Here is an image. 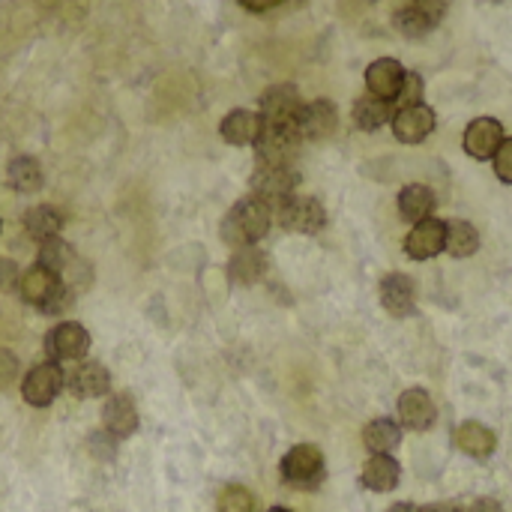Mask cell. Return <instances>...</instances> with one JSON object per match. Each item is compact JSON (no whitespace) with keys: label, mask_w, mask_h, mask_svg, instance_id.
<instances>
[{"label":"cell","mask_w":512,"mask_h":512,"mask_svg":"<svg viewBox=\"0 0 512 512\" xmlns=\"http://www.w3.org/2000/svg\"><path fill=\"white\" fill-rule=\"evenodd\" d=\"M270 225H273V207L264 204L261 198L249 195L228 210V216L222 222V240L234 249L255 246L258 240L267 237Z\"/></svg>","instance_id":"cell-1"},{"label":"cell","mask_w":512,"mask_h":512,"mask_svg":"<svg viewBox=\"0 0 512 512\" xmlns=\"http://www.w3.org/2000/svg\"><path fill=\"white\" fill-rule=\"evenodd\" d=\"M18 294L27 306L45 312V315H60L66 312V306L72 303V294L69 288L63 285L60 276H54L51 270L45 267H30L21 279H18Z\"/></svg>","instance_id":"cell-2"},{"label":"cell","mask_w":512,"mask_h":512,"mask_svg":"<svg viewBox=\"0 0 512 512\" xmlns=\"http://www.w3.org/2000/svg\"><path fill=\"white\" fill-rule=\"evenodd\" d=\"M282 480L291 486V489H303V492H312L324 483V474H327V465H324V453L315 447V444H297L291 447L285 456H282Z\"/></svg>","instance_id":"cell-3"},{"label":"cell","mask_w":512,"mask_h":512,"mask_svg":"<svg viewBox=\"0 0 512 512\" xmlns=\"http://www.w3.org/2000/svg\"><path fill=\"white\" fill-rule=\"evenodd\" d=\"M297 186H300V174L294 171V165H258L252 174V195L270 204L273 210L291 195H297L294 192Z\"/></svg>","instance_id":"cell-4"},{"label":"cell","mask_w":512,"mask_h":512,"mask_svg":"<svg viewBox=\"0 0 512 512\" xmlns=\"http://www.w3.org/2000/svg\"><path fill=\"white\" fill-rule=\"evenodd\" d=\"M276 219L285 231L294 234H318L327 225V210L318 198L309 195H291L276 207Z\"/></svg>","instance_id":"cell-5"},{"label":"cell","mask_w":512,"mask_h":512,"mask_svg":"<svg viewBox=\"0 0 512 512\" xmlns=\"http://www.w3.org/2000/svg\"><path fill=\"white\" fill-rule=\"evenodd\" d=\"M66 387V375H63V369H60V363H39V366H33L27 375H24V381H21V396H24V402L27 405H33V408H48L57 396H60V390Z\"/></svg>","instance_id":"cell-6"},{"label":"cell","mask_w":512,"mask_h":512,"mask_svg":"<svg viewBox=\"0 0 512 512\" xmlns=\"http://www.w3.org/2000/svg\"><path fill=\"white\" fill-rule=\"evenodd\" d=\"M300 132L297 126H264L255 153L258 165H294V156L300 150Z\"/></svg>","instance_id":"cell-7"},{"label":"cell","mask_w":512,"mask_h":512,"mask_svg":"<svg viewBox=\"0 0 512 512\" xmlns=\"http://www.w3.org/2000/svg\"><path fill=\"white\" fill-rule=\"evenodd\" d=\"M90 351V333L78 321H63L45 336V354L51 363H72Z\"/></svg>","instance_id":"cell-8"},{"label":"cell","mask_w":512,"mask_h":512,"mask_svg":"<svg viewBox=\"0 0 512 512\" xmlns=\"http://www.w3.org/2000/svg\"><path fill=\"white\" fill-rule=\"evenodd\" d=\"M303 99L300 90L294 84H276L270 90H264L261 96V120L264 126H297Z\"/></svg>","instance_id":"cell-9"},{"label":"cell","mask_w":512,"mask_h":512,"mask_svg":"<svg viewBox=\"0 0 512 512\" xmlns=\"http://www.w3.org/2000/svg\"><path fill=\"white\" fill-rule=\"evenodd\" d=\"M336 126H339V111L330 99L303 102L297 117V132L303 141H324L336 132Z\"/></svg>","instance_id":"cell-10"},{"label":"cell","mask_w":512,"mask_h":512,"mask_svg":"<svg viewBox=\"0 0 512 512\" xmlns=\"http://www.w3.org/2000/svg\"><path fill=\"white\" fill-rule=\"evenodd\" d=\"M390 123H393V135L402 144H420L435 132V111L423 102L408 105V108H399Z\"/></svg>","instance_id":"cell-11"},{"label":"cell","mask_w":512,"mask_h":512,"mask_svg":"<svg viewBox=\"0 0 512 512\" xmlns=\"http://www.w3.org/2000/svg\"><path fill=\"white\" fill-rule=\"evenodd\" d=\"M501 141H504V126L495 117H477V120H471L468 129H465V138H462L465 153L471 159H480V162L483 159H492L498 153Z\"/></svg>","instance_id":"cell-12"},{"label":"cell","mask_w":512,"mask_h":512,"mask_svg":"<svg viewBox=\"0 0 512 512\" xmlns=\"http://www.w3.org/2000/svg\"><path fill=\"white\" fill-rule=\"evenodd\" d=\"M66 387L78 399H102L111 390V375L102 363L96 360H81L75 369L66 375Z\"/></svg>","instance_id":"cell-13"},{"label":"cell","mask_w":512,"mask_h":512,"mask_svg":"<svg viewBox=\"0 0 512 512\" xmlns=\"http://www.w3.org/2000/svg\"><path fill=\"white\" fill-rule=\"evenodd\" d=\"M444 240H447V225L435 216L417 222L405 240V252L414 258V261H429L435 255L444 252Z\"/></svg>","instance_id":"cell-14"},{"label":"cell","mask_w":512,"mask_h":512,"mask_svg":"<svg viewBox=\"0 0 512 512\" xmlns=\"http://www.w3.org/2000/svg\"><path fill=\"white\" fill-rule=\"evenodd\" d=\"M399 420L411 432H429L438 420V408L426 390L414 387V390H405L399 396Z\"/></svg>","instance_id":"cell-15"},{"label":"cell","mask_w":512,"mask_h":512,"mask_svg":"<svg viewBox=\"0 0 512 512\" xmlns=\"http://www.w3.org/2000/svg\"><path fill=\"white\" fill-rule=\"evenodd\" d=\"M402 84H405V66L399 60L381 57V60L369 63V69H366V87H369L372 96L393 102L399 96Z\"/></svg>","instance_id":"cell-16"},{"label":"cell","mask_w":512,"mask_h":512,"mask_svg":"<svg viewBox=\"0 0 512 512\" xmlns=\"http://www.w3.org/2000/svg\"><path fill=\"white\" fill-rule=\"evenodd\" d=\"M219 132L228 144L234 147H249V144H258L261 132H264V120L258 111H249V108H234L231 114H225V120L219 123Z\"/></svg>","instance_id":"cell-17"},{"label":"cell","mask_w":512,"mask_h":512,"mask_svg":"<svg viewBox=\"0 0 512 512\" xmlns=\"http://www.w3.org/2000/svg\"><path fill=\"white\" fill-rule=\"evenodd\" d=\"M381 303L393 318H408L417 306V285L405 273H390L381 282Z\"/></svg>","instance_id":"cell-18"},{"label":"cell","mask_w":512,"mask_h":512,"mask_svg":"<svg viewBox=\"0 0 512 512\" xmlns=\"http://www.w3.org/2000/svg\"><path fill=\"white\" fill-rule=\"evenodd\" d=\"M102 426L111 438L123 441L129 435L138 432V408L132 402V396L120 393V396H111L102 408Z\"/></svg>","instance_id":"cell-19"},{"label":"cell","mask_w":512,"mask_h":512,"mask_svg":"<svg viewBox=\"0 0 512 512\" xmlns=\"http://www.w3.org/2000/svg\"><path fill=\"white\" fill-rule=\"evenodd\" d=\"M453 441H456V447L465 453V456H471V459H489L492 453H495V447H498V438H495V432L489 429V426H483V423H477V420H468V423H462V426H456V432H453Z\"/></svg>","instance_id":"cell-20"},{"label":"cell","mask_w":512,"mask_h":512,"mask_svg":"<svg viewBox=\"0 0 512 512\" xmlns=\"http://www.w3.org/2000/svg\"><path fill=\"white\" fill-rule=\"evenodd\" d=\"M399 477H402V468L393 456H369V462L363 465V486L369 492H378V495H387L399 486Z\"/></svg>","instance_id":"cell-21"},{"label":"cell","mask_w":512,"mask_h":512,"mask_svg":"<svg viewBox=\"0 0 512 512\" xmlns=\"http://www.w3.org/2000/svg\"><path fill=\"white\" fill-rule=\"evenodd\" d=\"M264 273H267V255L261 249H255V246L237 249L231 264H228V276L237 285H255V282L264 279Z\"/></svg>","instance_id":"cell-22"},{"label":"cell","mask_w":512,"mask_h":512,"mask_svg":"<svg viewBox=\"0 0 512 512\" xmlns=\"http://www.w3.org/2000/svg\"><path fill=\"white\" fill-rule=\"evenodd\" d=\"M399 213L408 222H423L435 213V192L426 183H408L399 192Z\"/></svg>","instance_id":"cell-23"},{"label":"cell","mask_w":512,"mask_h":512,"mask_svg":"<svg viewBox=\"0 0 512 512\" xmlns=\"http://www.w3.org/2000/svg\"><path fill=\"white\" fill-rule=\"evenodd\" d=\"M363 444L372 456H390L399 444H402V426L396 420H372L363 429Z\"/></svg>","instance_id":"cell-24"},{"label":"cell","mask_w":512,"mask_h":512,"mask_svg":"<svg viewBox=\"0 0 512 512\" xmlns=\"http://www.w3.org/2000/svg\"><path fill=\"white\" fill-rule=\"evenodd\" d=\"M393 102H387V99H378V96H360L357 102H354V123L363 129V132H375V129H381L384 123H390L393 120Z\"/></svg>","instance_id":"cell-25"},{"label":"cell","mask_w":512,"mask_h":512,"mask_svg":"<svg viewBox=\"0 0 512 512\" xmlns=\"http://www.w3.org/2000/svg\"><path fill=\"white\" fill-rule=\"evenodd\" d=\"M60 228H63V216H60L54 207H48V204L30 207V210L24 213V231H27L33 240H39V243H45V240H51V237H60Z\"/></svg>","instance_id":"cell-26"},{"label":"cell","mask_w":512,"mask_h":512,"mask_svg":"<svg viewBox=\"0 0 512 512\" xmlns=\"http://www.w3.org/2000/svg\"><path fill=\"white\" fill-rule=\"evenodd\" d=\"M6 177H9V186L21 195H30V192H39L42 189V168L33 156H15L6 168Z\"/></svg>","instance_id":"cell-27"},{"label":"cell","mask_w":512,"mask_h":512,"mask_svg":"<svg viewBox=\"0 0 512 512\" xmlns=\"http://www.w3.org/2000/svg\"><path fill=\"white\" fill-rule=\"evenodd\" d=\"M444 249L453 255V258H468L480 249V231L465 222V219H456V222H447V240H444Z\"/></svg>","instance_id":"cell-28"},{"label":"cell","mask_w":512,"mask_h":512,"mask_svg":"<svg viewBox=\"0 0 512 512\" xmlns=\"http://www.w3.org/2000/svg\"><path fill=\"white\" fill-rule=\"evenodd\" d=\"M72 261H75V252L69 249L66 240L60 237H51L45 243H39V267L51 270L54 276H63L72 270Z\"/></svg>","instance_id":"cell-29"},{"label":"cell","mask_w":512,"mask_h":512,"mask_svg":"<svg viewBox=\"0 0 512 512\" xmlns=\"http://www.w3.org/2000/svg\"><path fill=\"white\" fill-rule=\"evenodd\" d=\"M393 24H396V30H399V33H405L408 39H420V36H426V33H432V30H435V24H432L426 15H420L411 3H408V6H402V9L393 15Z\"/></svg>","instance_id":"cell-30"},{"label":"cell","mask_w":512,"mask_h":512,"mask_svg":"<svg viewBox=\"0 0 512 512\" xmlns=\"http://www.w3.org/2000/svg\"><path fill=\"white\" fill-rule=\"evenodd\" d=\"M219 512H255V495L246 486H225L216 501Z\"/></svg>","instance_id":"cell-31"},{"label":"cell","mask_w":512,"mask_h":512,"mask_svg":"<svg viewBox=\"0 0 512 512\" xmlns=\"http://www.w3.org/2000/svg\"><path fill=\"white\" fill-rule=\"evenodd\" d=\"M399 108H408V105H420L423 102V78L417 72H405V84L396 96Z\"/></svg>","instance_id":"cell-32"},{"label":"cell","mask_w":512,"mask_h":512,"mask_svg":"<svg viewBox=\"0 0 512 512\" xmlns=\"http://www.w3.org/2000/svg\"><path fill=\"white\" fill-rule=\"evenodd\" d=\"M495 159V174L504 180V183H512V138H504L498 153L492 156Z\"/></svg>","instance_id":"cell-33"},{"label":"cell","mask_w":512,"mask_h":512,"mask_svg":"<svg viewBox=\"0 0 512 512\" xmlns=\"http://www.w3.org/2000/svg\"><path fill=\"white\" fill-rule=\"evenodd\" d=\"M411 6H414L420 15H426V18L438 27V24H441V18L447 15L450 0H411Z\"/></svg>","instance_id":"cell-34"},{"label":"cell","mask_w":512,"mask_h":512,"mask_svg":"<svg viewBox=\"0 0 512 512\" xmlns=\"http://www.w3.org/2000/svg\"><path fill=\"white\" fill-rule=\"evenodd\" d=\"M282 0H240V6L243 9H249V12H267V9H276Z\"/></svg>","instance_id":"cell-35"},{"label":"cell","mask_w":512,"mask_h":512,"mask_svg":"<svg viewBox=\"0 0 512 512\" xmlns=\"http://www.w3.org/2000/svg\"><path fill=\"white\" fill-rule=\"evenodd\" d=\"M468 512H504V510H501V504H498V501L483 498V501H477V504H474Z\"/></svg>","instance_id":"cell-36"},{"label":"cell","mask_w":512,"mask_h":512,"mask_svg":"<svg viewBox=\"0 0 512 512\" xmlns=\"http://www.w3.org/2000/svg\"><path fill=\"white\" fill-rule=\"evenodd\" d=\"M387 512H423L420 507H414V504H393Z\"/></svg>","instance_id":"cell-37"},{"label":"cell","mask_w":512,"mask_h":512,"mask_svg":"<svg viewBox=\"0 0 512 512\" xmlns=\"http://www.w3.org/2000/svg\"><path fill=\"white\" fill-rule=\"evenodd\" d=\"M267 512H291V510H285V507H273V510H267Z\"/></svg>","instance_id":"cell-38"},{"label":"cell","mask_w":512,"mask_h":512,"mask_svg":"<svg viewBox=\"0 0 512 512\" xmlns=\"http://www.w3.org/2000/svg\"><path fill=\"white\" fill-rule=\"evenodd\" d=\"M0 225H3V222H0Z\"/></svg>","instance_id":"cell-39"}]
</instances>
